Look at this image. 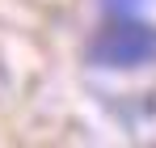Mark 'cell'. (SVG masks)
<instances>
[{
  "instance_id": "cell-1",
  "label": "cell",
  "mask_w": 156,
  "mask_h": 148,
  "mask_svg": "<svg viewBox=\"0 0 156 148\" xmlns=\"http://www.w3.org/2000/svg\"><path fill=\"white\" fill-rule=\"evenodd\" d=\"M93 59L105 68H139L156 59V30L139 21H114L93 38Z\"/></svg>"
}]
</instances>
